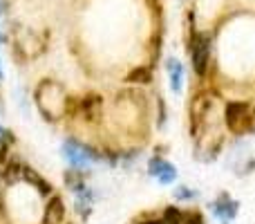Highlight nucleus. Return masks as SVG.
<instances>
[{
    "label": "nucleus",
    "mask_w": 255,
    "mask_h": 224,
    "mask_svg": "<svg viewBox=\"0 0 255 224\" xmlns=\"http://www.w3.org/2000/svg\"><path fill=\"white\" fill-rule=\"evenodd\" d=\"M213 211H215V216H220L222 220H233L235 216H238V202L235 200H231L229 195H220V200H217L215 204H213Z\"/></svg>",
    "instance_id": "obj_4"
},
{
    "label": "nucleus",
    "mask_w": 255,
    "mask_h": 224,
    "mask_svg": "<svg viewBox=\"0 0 255 224\" xmlns=\"http://www.w3.org/2000/svg\"><path fill=\"white\" fill-rule=\"evenodd\" d=\"M161 220H163V224H181L184 222V213H181L179 207H166Z\"/></svg>",
    "instance_id": "obj_9"
},
{
    "label": "nucleus",
    "mask_w": 255,
    "mask_h": 224,
    "mask_svg": "<svg viewBox=\"0 0 255 224\" xmlns=\"http://www.w3.org/2000/svg\"><path fill=\"white\" fill-rule=\"evenodd\" d=\"M195 195H197V193H195V191H190L188 186H179V189L175 191V198L177 200H193Z\"/></svg>",
    "instance_id": "obj_11"
},
{
    "label": "nucleus",
    "mask_w": 255,
    "mask_h": 224,
    "mask_svg": "<svg viewBox=\"0 0 255 224\" xmlns=\"http://www.w3.org/2000/svg\"><path fill=\"white\" fill-rule=\"evenodd\" d=\"M247 132H255V110L249 112V128H247Z\"/></svg>",
    "instance_id": "obj_14"
},
{
    "label": "nucleus",
    "mask_w": 255,
    "mask_h": 224,
    "mask_svg": "<svg viewBox=\"0 0 255 224\" xmlns=\"http://www.w3.org/2000/svg\"><path fill=\"white\" fill-rule=\"evenodd\" d=\"M249 112H251V108H249L247 101H229L226 103V110H224L226 126H229L233 132H238V135L240 132H247Z\"/></svg>",
    "instance_id": "obj_2"
},
{
    "label": "nucleus",
    "mask_w": 255,
    "mask_h": 224,
    "mask_svg": "<svg viewBox=\"0 0 255 224\" xmlns=\"http://www.w3.org/2000/svg\"><path fill=\"white\" fill-rule=\"evenodd\" d=\"M190 56H193V67L199 76L206 74L208 58H211V36L208 34H195L193 45H190Z\"/></svg>",
    "instance_id": "obj_1"
},
{
    "label": "nucleus",
    "mask_w": 255,
    "mask_h": 224,
    "mask_svg": "<svg viewBox=\"0 0 255 224\" xmlns=\"http://www.w3.org/2000/svg\"><path fill=\"white\" fill-rule=\"evenodd\" d=\"M150 81H152V72L148 67H136V70H132L126 76V83H132V85H145Z\"/></svg>",
    "instance_id": "obj_7"
},
{
    "label": "nucleus",
    "mask_w": 255,
    "mask_h": 224,
    "mask_svg": "<svg viewBox=\"0 0 255 224\" xmlns=\"http://www.w3.org/2000/svg\"><path fill=\"white\" fill-rule=\"evenodd\" d=\"M63 218H65V202L61 198H52L47 202V209H45V218L43 224H61Z\"/></svg>",
    "instance_id": "obj_3"
},
{
    "label": "nucleus",
    "mask_w": 255,
    "mask_h": 224,
    "mask_svg": "<svg viewBox=\"0 0 255 224\" xmlns=\"http://www.w3.org/2000/svg\"><path fill=\"white\" fill-rule=\"evenodd\" d=\"M181 224H204V220H202V216H199L197 211H190L188 216H184V222Z\"/></svg>",
    "instance_id": "obj_12"
},
{
    "label": "nucleus",
    "mask_w": 255,
    "mask_h": 224,
    "mask_svg": "<svg viewBox=\"0 0 255 224\" xmlns=\"http://www.w3.org/2000/svg\"><path fill=\"white\" fill-rule=\"evenodd\" d=\"M175 177H177V168L172 166V164H163V168L159 171V175H157V180L161 182V184H170V182H175Z\"/></svg>",
    "instance_id": "obj_10"
},
{
    "label": "nucleus",
    "mask_w": 255,
    "mask_h": 224,
    "mask_svg": "<svg viewBox=\"0 0 255 224\" xmlns=\"http://www.w3.org/2000/svg\"><path fill=\"white\" fill-rule=\"evenodd\" d=\"M81 110H83L88 121H97L99 119V110H101V97L99 94H90L81 101Z\"/></svg>",
    "instance_id": "obj_5"
},
{
    "label": "nucleus",
    "mask_w": 255,
    "mask_h": 224,
    "mask_svg": "<svg viewBox=\"0 0 255 224\" xmlns=\"http://www.w3.org/2000/svg\"><path fill=\"white\" fill-rule=\"evenodd\" d=\"M7 153V137H4V130L0 128V155Z\"/></svg>",
    "instance_id": "obj_13"
},
{
    "label": "nucleus",
    "mask_w": 255,
    "mask_h": 224,
    "mask_svg": "<svg viewBox=\"0 0 255 224\" xmlns=\"http://www.w3.org/2000/svg\"><path fill=\"white\" fill-rule=\"evenodd\" d=\"M22 177H25L29 184H34L36 189L40 191V193H49L52 191V184H49L47 180H43V177L38 175V173L34 171V168H29V166H22Z\"/></svg>",
    "instance_id": "obj_6"
},
{
    "label": "nucleus",
    "mask_w": 255,
    "mask_h": 224,
    "mask_svg": "<svg viewBox=\"0 0 255 224\" xmlns=\"http://www.w3.org/2000/svg\"><path fill=\"white\" fill-rule=\"evenodd\" d=\"M168 72H170V85L175 92H179L181 90V65L177 61H168Z\"/></svg>",
    "instance_id": "obj_8"
},
{
    "label": "nucleus",
    "mask_w": 255,
    "mask_h": 224,
    "mask_svg": "<svg viewBox=\"0 0 255 224\" xmlns=\"http://www.w3.org/2000/svg\"><path fill=\"white\" fill-rule=\"evenodd\" d=\"M139 224H163V220H145V222H139Z\"/></svg>",
    "instance_id": "obj_15"
}]
</instances>
